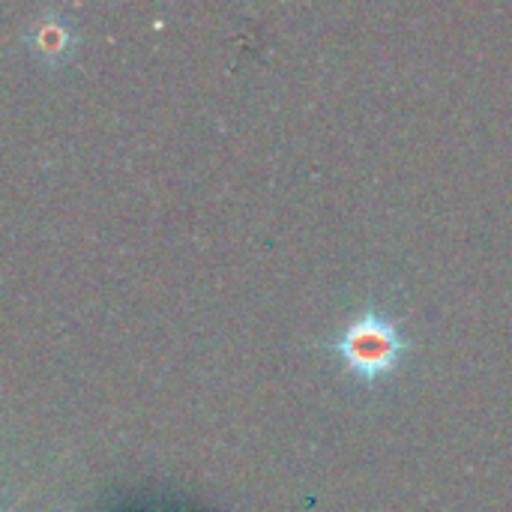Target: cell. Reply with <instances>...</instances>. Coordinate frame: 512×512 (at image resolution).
I'll return each instance as SVG.
<instances>
[{
  "label": "cell",
  "mask_w": 512,
  "mask_h": 512,
  "mask_svg": "<svg viewBox=\"0 0 512 512\" xmlns=\"http://www.w3.org/2000/svg\"><path fill=\"white\" fill-rule=\"evenodd\" d=\"M411 348L414 342L408 339L402 318L378 306H366L348 318L330 339V351H336L345 369L363 381H378L396 372Z\"/></svg>",
  "instance_id": "6da1fadb"
}]
</instances>
